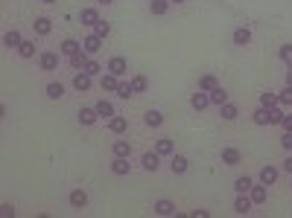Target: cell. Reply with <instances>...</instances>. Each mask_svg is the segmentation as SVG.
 <instances>
[{"mask_svg": "<svg viewBox=\"0 0 292 218\" xmlns=\"http://www.w3.org/2000/svg\"><path fill=\"white\" fill-rule=\"evenodd\" d=\"M38 67L44 70V73H53V70H59V53H41L38 56Z\"/></svg>", "mask_w": 292, "mask_h": 218, "instance_id": "obj_1", "label": "cell"}, {"mask_svg": "<svg viewBox=\"0 0 292 218\" xmlns=\"http://www.w3.org/2000/svg\"><path fill=\"white\" fill-rule=\"evenodd\" d=\"M108 73H114L117 79H123V76L129 73V64H126V59H123V56H114V59L108 62Z\"/></svg>", "mask_w": 292, "mask_h": 218, "instance_id": "obj_2", "label": "cell"}, {"mask_svg": "<svg viewBox=\"0 0 292 218\" xmlns=\"http://www.w3.org/2000/svg\"><path fill=\"white\" fill-rule=\"evenodd\" d=\"M79 24H82V27H97L99 24V12L94 9V6L82 9V12H79Z\"/></svg>", "mask_w": 292, "mask_h": 218, "instance_id": "obj_3", "label": "cell"}, {"mask_svg": "<svg viewBox=\"0 0 292 218\" xmlns=\"http://www.w3.org/2000/svg\"><path fill=\"white\" fill-rule=\"evenodd\" d=\"M190 105H193V111H205V108L210 105V93H208V91H196V93L190 96Z\"/></svg>", "mask_w": 292, "mask_h": 218, "instance_id": "obj_4", "label": "cell"}, {"mask_svg": "<svg viewBox=\"0 0 292 218\" xmlns=\"http://www.w3.org/2000/svg\"><path fill=\"white\" fill-rule=\"evenodd\" d=\"M278 175H281V169H278V166H263V169H260V184L272 187V184L278 181Z\"/></svg>", "mask_w": 292, "mask_h": 218, "instance_id": "obj_5", "label": "cell"}, {"mask_svg": "<svg viewBox=\"0 0 292 218\" xmlns=\"http://www.w3.org/2000/svg\"><path fill=\"white\" fill-rule=\"evenodd\" d=\"M82 50H85L88 56H97L99 50H102V38H99V35H88V38L82 41Z\"/></svg>", "mask_w": 292, "mask_h": 218, "instance_id": "obj_6", "label": "cell"}, {"mask_svg": "<svg viewBox=\"0 0 292 218\" xmlns=\"http://www.w3.org/2000/svg\"><path fill=\"white\" fill-rule=\"evenodd\" d=\"M140 163H143V169H146V172H158V166H161V155H158V152H146V155L140 157Z\"/></svg>", "mask_w": 292, "mask_h": 218, "instance_id": "obj_7", "label": "cell"}, {"mask_svg": "<svg viewBox=\"0 0 292 218\" xmlns=\"http://www.w3.org/2000/svg\"><path fill=\"white\" fill-rule=\"evenodd\" d=\"M111 172H114L117 178H123V175H129V172H131V163H129V157H114V163H111Z\"/></svg>", "mask_w": 292, "mask_h": 218, "instance_id": "obj_8", "label": "cell"}, {"mask_svg": "<svg viewBox=\"0 0 292 218\" xmlns=\"http://www.w3.org/2000/svg\"><path fill=\"white\" fill-rule=\"evenodd\" d=\"M169 169H172V175H184V172L190 169V163H187V157H184V155H172Z\"/></svg>", "mask_w": 292, "mask_h": 218, "instance_id": "obj_9", "label": "cell"}, {"mask_svg": "<svg viewBox=\"0 0 292 218\" xmlns=\"http://www.w3.org/2000/svg\"><path fill=\"white\" fill-rule=\"evenodd\" d=\"M91 79H94V76H88V73L82 70V73L73 76V88H76L79 93H85V91H91Z\"/></svg>", "mask_w": 292, "mask_h": 218, "instance_id": "obj_10", "label": "cell"}, {"mask_svg": "<svg viewBox=\"0 0 292 218\" xmlns=\"http://www.w3.org/2000/svg\"><path fill=\"white\" fill-rule=\"evenodd\" d=\"M59 50H62V56H67V59H70V56H76V53H82V44H79L76 38H65Z\"/></svg>", "mask_w": 292, "mask_h": 218, "instance_id": "obj_11", "label": "cell"}, {"mask_svg": "<svg viewBox=\"0 0 292 218\" xmlns=\"http://www.w3.org/2000/svg\"><path fill=\"white\" fill-rule=\"evenodd\" d=\"M251 120H254V125H272V108H263L260 105L257 111L251 114Z\"/></svg>", "mask_w": 292, "mask_h": 218, "instance_id": "obj_12", "label": "cell"}, {"mask_svg": "<svg viewBox=\"0 0 292 218\" xmlns=\"http://www.w3.org/2000/svg\"><path fill=\"white\" fill-rule=\"evenodd\" d=\"M228 102V91L222 88V85H216L213 91H210V105H216V108H222Z\"/></svg>", "mask_w": 292, "mask_h": 218, "instance_id": "obj_13", "label": "cell"}, {"mask_svg": "<svg viewBox=\"0 0 292 218\" xmlns=\"http://www.w3.org/2000/svg\"><path fill=\"white\" fill-rule=\"evenodd\" d=\"M231 38H234V44H237V47H249V44H251V32L246 30V27L234 30V35H231Z\"/></svg>", "mask_w": 292, "mask_h": 218, "instance_id": "obj_14", "label": "cell"}, {"mask_svg": "<svg viewBox=\"0 0 292 218\" xmlns=\"http://www.w3.org/2000/svg\"><path fill=\"white\" fill-rule=\"evenodd\" d=\"M70 207H73V210H82V207H88V195H85L82 189H73V192H70Z\"/></svg>", "mask_w": 292, "mask_h": 218, "instance_id": "obj_15", "label": "cell"}, {"mask_svg": "<svg viewBox=\"0 0 292 218\" xmlns=\"http://www.w3.org/2000/svg\"><path fill=\"white\" fill-rule=\"evenodd\" d=\"M251 207H254V201H251V198H246V195H240V198L234 201V210H237L240 216H249V213H251Z\"/></svg>", "mask_w": 292, "mask_h": 218, "instance_id": "obj_16", "label": "cell"}, {"mask_svg": "<svg viewBox=\"0 0 292 218\" xmlns=\"http://www.w3.org/2000/svg\"><path fill=\"white\" fill-rule=\"evenodd\" d=\"M222 163L225 166H240L243 163V155L237 149H222Z\"/></svg>", "mask_w": 292, "mask_h": 218, "instance_id": "obj_17", "label": "cell"}, {"mask_svg": "<svg viewBox=\"0 0 292 218\" xmlns=\"http://www.w3.org/2000/svg\"><path fill=\"white\" fill-rule=\"evenodd\" d=\"M111 152H114V157H129L131 155V143L129 140H114Z\"/></svg>", "mask_w": 292, "mask_h": 218, "instance_id": "obj_18", "label": "cell"}, {"mask_svg": "<svg viewBox=\"0 0 292 218\" xmlns=\"http://www.w3.org/2000/svg\"><path fill=\"white\" fill-rule=\"evenodd\" d=\"M94 108H97V114H99V117H105V120H111V117H117V114H114V105H111L108 99H99V102L94 105Z\"/></svg>", "mask_w": 292, "mask_h": 218, "instance_id": "obj_19", "label": "cell"}, {"mask_svg": "<svg viewBox=\"0 0 292 218\" xmlns=\"http://www.w3.org/2000/svg\"><path fill=\"white\" fill-rule=\"evenodd\" d=\"M117 85H120V79H117L114 73H105V76L99 79V88H102V91H108V93H111V91H117Z\"/></svg>", "mask_w": 292, "mask_h": 218, "instance_id": "obj_20", "label": "cell"}, {"mask_svg": "<svg viewBox=\"0 0 292 218\" xmlns=\"http://www.w3.org/2000/svg\"><path fill=\"white\" fill-rule=\"evenodd\" d=\"M97 120H99L97 108H82V111H79V123L82 125H94Z\"/></svg>", "mask_w": 292, "mask_h": 218, "instance_id": "obj_21", "label": "cell"}, {"mask_svg": "<svg viewBox=\"0 0 292 218\" xmlns=\"http://www.w3.org/2000/svg\"><path fill=\"white\" fill-rule=\"evenodd\" d=\"M33 30H35V35H50V30H53V21H50V18H35Z\"/></svg>", "mask_w": 292, "mask_h": 218, "instance_id": "obj_22", "label": "cell"}, {"mask_svg": "<svg viewBox=\"0 0 292 218\" xmlns=\"http://www.w3.org/2000/svg\"><path fill=\"white\" fill-rule=\"evenodd\" d=\"M108 128H111V134H126L129 123H126V117H111V120H108Z\"/></svg>", "mask_w": 292, "mask_h": 218, "instance_id": "obj_23", "label": "cell"}, {"mask_svg": "<svg viewBox=\"0 0 292 218\" xmlns=\"http://www.w3.org/2000/svg\"><path fill=\"white\" fill-rule=\"evenodd\" d=\"M155 152H158L161 157H167V155H172V152H175V146H172V140H169V137H161V140L155 143Z\"/></svg>", "mask_w": 292, "mask_h": 218, "instance_id": "obj_24", "label": "cell"}, {"mask_svg": "<svg viewBox=\"0 0 292 218\" xmlns=\"http://www.w3.org/2000/svg\"><path fill=\"white\" fill-rule=\"evenodd\" d=\"M143 123L149 125V128H158V125H164V114L161 111H146L143 114Z\"/></svg>", "mask_w": 292, "mask_h": 218, "instance_id": "obj_25", "label": "cell"}, {"mask_svg": "<svg viewBox=\"0 0 292 218\" xmlns=\"http://www.w3.org/2000/svg\"><path fill=\"white\" fill-rule=\"evenodd\" d=\"M216 85H219V82H216V76H213V73H205V76L199 79V91H208V93H210Z\"/></svg>", "mask_w": 292, "mask_h": 218, "instance_id": "obj_26", "label": "cell"}, {"mask_svg": "<svg viewBox=\"0 0 292 218\" xmlns=\"http://www.w3.org/2000/svg\"><path fill=\"white\" fill-rule=\"evenodd\" d=\"M155 213H158V216H175V204L167 201V198H161V201L155 204Z\"/></svg>", "mask_w": 292, "mask_h": 218, "instance_id": "obj_27", "label": "cell"}, {"mask_svg": "<svg viewBox=\"0 0 292 218\" xmlns=\"http://www.w3.org/2000/svg\"><path fill=\"white\" fill-rule=\"evenodd\" d=\"M266 195H269V192H266V184H263V187H251L249 189V198H251L254 204H266Z\"/></svg>", "mask_w": 292, "mask_h": 218, "instance_id": "obj_28", "label": "cell"}, {"mask_svg": "<svg viewBox=\"0 0 292 218\" xmlns=\"http://www.w3.org/2000/svg\"><path fill=\"white\" fill-rule=\"evenodd\" d=\"M251 187H254V181H251L249 175H243V178H237V181H234V189H237L240 195H246V192H249Z\"/></svg>", "mask_w": 292, "mask_h": 218, "instance_id": "obj_29", "label": "cell"}, {"mask_svg": "<svg viewBox=\"0 0 292 218\" xmlns=\"http://www.w3.org/2000/svg\"><path fill=\"white\" fill-rule=\"evenodd\" d=\"M3 44H6V47H15V50H18V47L24 44V38H21V32H18V30H12V32H6Z\"/></svg>", "mask_w": 292, "mask_h": 218, "instance_id": "obj_30", "label": "cell"}, {"mask_svg": "<svg viewBox=\"0 0 292 218\" xmlns=\"http://www.w3.org/2000/svg\"><path fill=\"white\" fill-rule=\"evenodd\" d=\"M169 9V0H149V12L152 15H167Z\"/></svg>", "mask_w": 292, "mask_h": 218, "instance_id": "obj_31", "label": "cell"}, {"mask_svg": "<svg viewBox=\"0 0 292 218\" xmlns=\"http://www.w3.org/2000/svg\"><path fill=\"white\" fill-rule=\"evenodd\" d=\"M146 88H149L146 76H140V73H137V76H131V91H134V93H143Z\"/></svg>", "mask_w": 292, "mask_h": 218, "instance_id": "obj_32", "label": "cell"}, {"mask_svg": "<svg viewBox=\"0 0 292 218\" xmlns=\"http://www.w3.org/2000/svg\"><path fill=\"white\" fill-rule=\"evenodd\" d=\"M47 96H50V99H62V96H65V85H62V82H50V85H47Z\"/></svg>", "mask_w": 292, "mask_h": 218, "instance_id": "obj_33", "label": "cell"}, {"mask_svg": "<svg viewBox=\"0 0 292 218\" xmlns=\"http://www.w3.org/2000/svg\"><path fill=\"white\" fill-rule=\"evenodd\" d=\"M237 114H240V111H237V105H231V102H225V105L219 108V117L228 120V123H231V120H237Z\"/></svg>", "mask_w": 292, "mask_h": 218, "instance_id": "obj_34", "label": "cell"}, {"mask_svg": "<svg viewBox=\"0 0 292 218\" xmlns=\"http://www.w3.org/2000/svg\"><path fill=\"white\" fill-rule=\"evenodd\" d=\"M85 64H88V53H85V50L76 53V56H70V67H73V70H82Z\"/></svg>", "mask_w": 292, "mask_h": 218, "instance_id": "obj_35", "label": "cell"}, {"mask_svg": "<svg viewBox=\"0 0 292 218\" xmlns=\"http://www.w3.org/2000/svg\"><path fill=\"white\" fill-rule=\"evenodd\" d=\"M18 53H21V59H33L35 56V41H24V44L18 47Z\"/></svg>", "mask_w": 292, "mask_h": 218, "instance_id": "obj_36", "label": "cell"}, {"mask_svg": "<svg viewBox=\"0 0 292 218\" xmlns=\"http://www.w3.org/2000/svg\"><path fill=\"white\" fill-rule=\"evenodd\" d=\"M114 93L120 96V99H131V96H134V91H131V82H120Z\"/></svg>", "mask_w": 292, "mask_h": 218, "instance_id": "obj_37", "label": "cell"}, {"mask_svg": "<svg viewBox=\"0 0 292 218\" xmlns=\"http://www.w3.org/2000/svg\"><path fill=\"white\" fill-rule=\"evenodd\" d=\"M260 105H263V108H275V105H278V93H272V91L260 93Z\"/></svg>", "mask_w": 292, "mask_h": 218, "instance_id": "obj_38", "label": "cell"}, {"mask_svg": "<svg viewBox=\"0 0 292 218\" xmlns=\"http://www.w3.org/2000/svg\"><path fill=\"white\" fill-rule=\"evenodd\" d=\"M278 105H284V108H290V105H292V88H290V85L281 91V96H278Z\"/></svg>", "mask_w": 292, "mask_h": 218, "instance_id": "obj_39", "label": "cell"}, {"mask_svg": "<svg viewBox=\"0 0 292 218\" xmlns=\"http://www.w3.org/2000/svg\"><path fill=\"white\" fill-rule=\"evenodd\" d=\"M108 32H111V27H108V24H105V21H99L97 27H94V35H99V38H102V41H105V38H108Z\"/></svg>", "mask_w": 292, "mask_h": 218, "instance_id": "obj_40", "label": "cell"}, {"mask_svg": "<svg viewBox=\"0 0 292 218\" xmlns=\"http://www.w3.org/2000/svg\"><path fill=\"white\" fill-rule=\"evenodd\" d=\"M281 59L292 67V44H284V47H281Z\"/></svg>", "mask_w": 292, "mask_h": 218, "instance_id": "obj_41", "label": "cell"}, {"mask_svg": "<svg viewBox=\"0 0 292 218\" xmlns=\"http://www.w3.org/2000/svg\"><path fill=\"white\" fill-rule=\"evenodd\" d=\"M82 70H85L88 76H97V73H99V70H102V67H99L97 62H88V64H85V67H82Z\"/></svg>", "mask_w": 292, "mask_h": 218, "instance_id": "obj_42", "label": "cell"}, {"mask_svg": "<svg viewBox=\"0 0 292 218\" xmlns=\"http://www.w3.org/2000/svg\"><path fill=\"white\" fill-rule=\"evenodd\" d=\"M281 123H284V114H281V108L275 105V108H272V125H281Z\"/></svg>", "mask_w": 292, "mask_h": 218, "instance_id": "obj_43", "label": "cell"}, {"mask_svg": "<svg viewBox=\"0 0 292 218\" xmlns=\"http://www.w3.org/2000/svg\"><path fill=\"white\" fill-rule=\"evenodd\" d=\"M281 146H284L287 152H292V131H287V134L281 137Z\"/></svg>", "mask_w": 292, "mask_h": 218, "instance_id": "obj_44", "label": "cell"}, {"mask_svg": "<svg viewBox=\"0 0 292 218\" xmlns=\"http://www.w3.org/2000/svg\"><path fill=\"white\" fill-rule=\"evenodd\" d=\"M0 216H3V218L15 216V207H12V204H3V207H0Z\"/></svg>", "mask_w": 292, "mask_h": 218, "instance_id": "obj_45", "label": "cell"}, {"mask_svg": "<svg viewBox=\"0 0 292 218\" xmlns=\"http://www.w3.org/2000/svg\"><path fill=\"white\" fill-rule=\"evenodd\" d=\"M208 216H210L208 210H193V213H190V218H208Z\"/></svg>", "mask_w": 292, "mask_h": 218, "instance_id": "obj_46", "label": "cell"}, {"mask_svg": "<svg viewBox=\"0 0 292 218\" xmlns=\"http://www.w3.org/2000/svg\"><path fill=\"white\" fill-rule=\"evenodd\" d=\"M284 172H290V175H292V155L284 160Z\"/></svg>", "mask_w": 292, "mask_h": 218, "instance_id": "obj_47", "label": "cell"}, {"mask_svg": "<svg viewBox=\"0 0 292 218\" xmlns=\"http://www.w3.org/2000/svg\"><path fill=\"white\" fill-rule=\"evenodd\" d=\"M281 125H284V131H292V117H284V123Z\"/></svg>", "mask_w": 292, "mask_h": 218, "instance_id": "obj_48", "label": "cell"}, {"mask_svg": "<svg viewBox=\"0 0 292 218\" xmlns=\"http://www.w3.org/2000/svg\"><path fill=\"white\" fill-rule=\"evenodd\" d=\"M287 85H290V88H292V67H290V70H287Z\"/></svg>", "mask_w": 292, "mask_h": 218, "instance_id": "obj_49", "label": "cell"}, {"mask_svg": "<svg viewBox=\"0 0 292 218\" xmlns=\"http://www.w3.org/2000/svg\"><path fill=\"white\" fill-rule=\"evenodd\" d=\"M99 6H108V3H114V0H97Z\"/></svg>", "mask_w": 292, "mask_h": 218, "instance_id": "obj_50", "label": "cell"}, {"mask_svg": "<svg viewBox=\"0 0 292 218\" xmlns=\"http://www.w3.org/2000/svg\"><path fill=\"white\" fill-rule=\"evenodd\" d=\"M169 3H184V0H169Z\"/></svg>", "mask_w": 292, "mask_h": 218, "instance_id": "obj_51", "label": "cell"}, {"mask_svg": "<svg viewBox=\"0 0 292 218\" xmlns=\"http://www.w3.org/2000/svg\"><path fill=\"white\" fill-rule=\"evenodd\" d=\"M41 3H56V0H41Z\"/></svg>", "mask_w": 292, "mask_h": 218, "instance_id": "obj_52", "label": "cell"}]
</instances>
